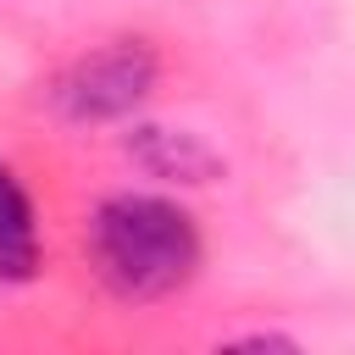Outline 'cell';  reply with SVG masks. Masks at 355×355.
Listing matches in <instances>:
<instances>
[{
    "instance_id": "obj_1",
    "label": "cell",
    "mask_w": 355,
    "mask_h": 355,
    "mask_svg": "<svg viewBox=\"0 0 355 355\" xmlns=\"http://www.w3.org/2000/svg\"><path fill=\"white\" fill-rule=\"evenodd\" d=\"M94 272L116 300L150 305L194 283L200 272V227L166 194H111L89 222Z\"/></svg>"
},
{
    "instance_id": "obj_2",
    "label": "cell",
    "mask_w": 355,
    "mask_h": 355,
    "mask_svg": "<svg viewBox=\"0 0 355 355\" xmlns=\"http://www.w3.org/2000/svg\"><path fill=\"white\" fill-rule=\"evenodd\" d=\"M155 50L139 39H116L105 50H89L55 78V111L72 122H122L133 116L155 89Z\"/></svg>"
},
{
    "instance_id": "obj_3",
    "label": "cell",
    "mask_w": 355,
    "mask_h": 355,
    "mask_svg": "<svg viewBox=\"0 0 355 355\" xmlns=\"http://www.w3.org/2000/svg\"><path fill=\"white\" fill-rule=\"evenodd\" d=\"M128 155L161 178V183H216L227 172V161L189 128H161V122H139L128 133Z\"/></svg>"
},
{
    "instance_id": "obj_5",
    "label": "cell",
    "mask_w": 355,
    "mask_h": 355,
    "mask_svg": "<svg viewBox=\"0 0 355 355\" xmlns=\"http://www.w3.org/2000/svg\"><path fill=\"white\" fill-rule=\"evenodd\" d=\"M244 349H294V338H283V333H250V338H239Z\"/></svg>"
},
{
    "instance_id": "obj_4",
    "label": "cell",
    "mask_w": 355,
    "mask_h": 355,
    "mask_svg": "<svg viewBox=\"0 0 355 355\" xmlns=\"http://www.w3.org/2000/svg\"><path fill=\"white\" fill-rule=\"evenodd\" d=\"M39 272V222L22 178L0 166V283H33Z\"/></svg>"
}]
</instances>
